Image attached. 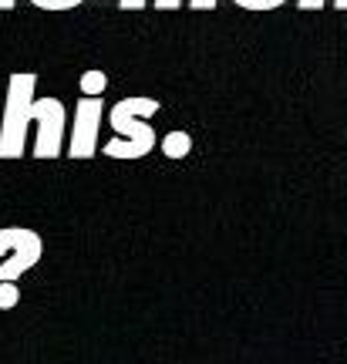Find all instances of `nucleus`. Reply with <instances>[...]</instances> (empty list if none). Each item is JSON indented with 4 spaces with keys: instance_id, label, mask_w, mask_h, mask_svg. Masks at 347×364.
Listing matches in <instances>:
<instances>
[{
    "instance_id": "f257e3e1",
    "label": "nucleus",
    "mask_w": 347,
    "mask_h": 364,
    "mask_svg": "<svg viewBox=\"0 0 347 364\" xmlns=\"http://www.w3.org/2000/svg\"><path fill=\"white\" fill-rule=\"evenodd\" d=\"M38 75L31 71H14L7 81V98H4V115H0V159L24 156L27 129L38 125V159H58L65 152V125L68 108L61 98H34Z\"/></svg>"
},
{
    "instance_id": "f03ea898",
    "label": "nucleus",
    "mask_w": 347,
    "mask_h": 364,
    "mask_svg": "<svg viewBox=\"0 0 347 364\" xmlns=\"http://www.w3.org/2000/svg\"><path fill=\"white\" fill-rule=\"evenodd\" d=\"M159 112L155 98H122L108 108V122L115 129V142H105V156L108 159H142L155 149V129L145 122L149 115Z\"/></svg>"
},
{
    "instance_id": "7ed1b4c3",
    "label": "nucleus",
    "mask_w": 347,
    "mask_h": 364,
    "mask_svg": "<svg viewBox=\"0 0 347 364\" xmlns=\"http://www.w3.org/2000/svg\"><path fill=\"white\" fill-rule=\"evenodd\" d=\"M44 253L41 233L27 226H4L0 230V284H17V277H24L31 267H38Z\"/></svg>"
},
{
    "instance_id": "20e7f679",
    "label": "nucleus",
    "mask_w": 347,
    "mask_h": 364,
    "mask_svg": "<svg viewBox=\"0 0 347 364\" xmlns=\"http://www.w3.org/2000/svg\"><path fill=\"white\" fill-rule=\"evenodd\" d=\"M105 115V98H81L75 105V129L68 142L71 159H95L98 156V129Z\"/></svg>"
},
{
    "instance_id": "39448f33",
    "label": "nucleus",
    "mask_w": 347,
    "mask_h": 364,
    "mask_svg": "<svg viewBox=\"0 0 347 364\" xmlns=\"http://www.w3.org/2000/svg\"><path fill=\"white\" fill-rule=\"evenodd\" d=\"M159 145H162V152H166L169 159H186L193 152V135H189V132H169Z\"/></svg>"
},
{
    "instance_id": "423d86ee",
    "label": "nucleus",
    "mask_w": 347,
    "mask_h": 364,
    "mask_svg": "<svg viewBox=\"0 0 347 364\" xmlns=\"http://www.w3.org/2000/svg\"><path fill=\"white\" fill-rule=\"evenodd\" d=\"M78 88H81V98H102L105 88H108V75L105 71H85Z\"/></svg>"
},
{
    "instance_id": "0eeeda50",
    "label": "nucleus",
    "mask_w": 347,
    "mask_h": 364,
    "mask_svg": "<svg viewBox=\"0 0 347 364\" xmlns=\"http://www.w3.org/2000/svg\"><path fill=\"white\" fill-rule=\"evenodd\" d=\"M21 304V287L17 284H0V311H14Z\"/></svg>"
},
{
    "instance_id": "6e6552de",
    "label": "nucleus",
    "mask_w": 347,
    "mask_h": 364,
    "mask_svg": "<svg viewBox=\"0 0 347 364\" xmlns=\"http://www.w3.org/2000/svg\"><path fill=\"white\" fill-rule=\"evenodd\" d=\"M236 7H243V11H277L283 7L287 0H233Z\"/></svg>"
},
{
    "instance_id": "1a4fd4ad",
    "label": "nucleus",
    "mask_w": 347,
    "mask_h": 364,
    "mask_svg": "<svg viewBox=\"0 0 347 364\" xmlns=\"http://www.w3.org/2000/svg\"><path fill=\"white\" fill-rule=\"evenodd\" d=\"M31 4L41 11H75V7H81V0H31Z\"/></svg>"
},
{
    "instance_id": "9d476101",
    "label": "nucleus",
    "mask_w": 347,
    "mask_h": 364,
    "mask_svg": "<svg viewBox=\"0 0 347 364\" xmlns=\"http://www.w3.org/2000/svg\"><path fill=\"white\" fill-rule=\"evenodd\" d=\"M324 4H327V0H297V7H300V11H321Z\"/></svg>"
},
{
    "instance_id": "9b49d317",
    "label": "nucleus",
    "mask_w": 347,
    "mask_h": 364,
    "mask_svg": "<svg viewBox=\"0 0 347 364\" xmlns=\"http://www.w3.org/2000/svg\"><path fill=\"white\" fill-rule=\"evenodd\" d=\"M145 4H149V0H118V7H122V11H142Z\"/></svg>"
},
{
    "instance_id": "f8f14e48",
    "label": "nucleus",
    "mask_w": 347,
    "mask_h": 364,
    "mask_svg": "<svg viewBox=\"0 0 347 364\" xmlns=\"http://www.w3.org/2000/svg\"><path fill=\"white\" fill-rule=\"evenodd\" d=\"M216 4L219 0H189V7H193V11H213Z\"/></svg>"
},
{
    "instance_id": "ddd939ff",
    "label": "nucleus",
    "mask_w": 347,
    "mask_h": 364,
    "mask_svg": "<svg viewBox=\"0 0 347 364\" xmlns=\"http://www.w3.org/2000/svg\"><path fill=\"white\" fill-rule=\"evenodd\" d=\"M155 7L159 11H176V7H182V0H155Z\"/></svg>"
},
{
    "instance_id": "4468645a",
    "label": "nucleus",
    "mask_w": 347,
    "mask_h": 364,
    "mask_svg": "<svg viewBox=\"0 0 347 364\" xmlns=\"http://www.w3.org/2000/svg\"><path fill=\"white\" fill-rule=\"evenodd\" d=\"M334 7L337 11H347V0H334Z\"/></svg>"
}]
</instances>
